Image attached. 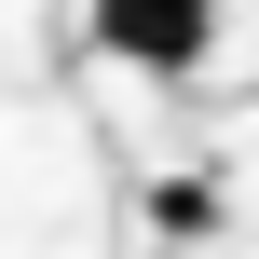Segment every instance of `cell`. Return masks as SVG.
<instances>
[{
    "mask_svg": "<svg viewBox=\"0 0 259 259\" xmlns=\"http://www.w3.org/2000/svg\"><path fill=\"white\" fill-rule=\"evenodd\" d=\"M82 27L123 55V68H205V27H219V0H82Z\"/></svg>",
    "mask_w": 259,
    "mask_h": 259,
    "instance_id": "6da1fadb",
    "label": "cell"
}]
</instances>
